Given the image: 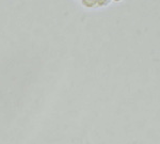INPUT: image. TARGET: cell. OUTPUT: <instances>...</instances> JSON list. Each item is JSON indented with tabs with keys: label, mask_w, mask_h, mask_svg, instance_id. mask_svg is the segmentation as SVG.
<instances>
[{
	"label": "cell",
	"mask_w": 160,
	"mask_h": 144,
	"mask_svg": "<svg viewBox=\"0 0 160 144\" xmlns=\"http://www.w3.org/2000/svg\"><path fill=\"white\" fill-rule=\"evenodd\" d=\"M81 3L83 7H89V9H93V7H97L96 0H81Z\"/></svg>",
	"instance_id": "1"
},
{
	"label": "cell",
	"mask_w": 160,
	"mask_h": 144,
	"mask_svg": "<svg viewBox=\"0 0 160 144\" xmlns=\"http://www.w3.org/2000/svg\"><path fill=\"white\" fill-rule=\"evenodd\" d=\"M97 2V7H107L111 3V0H96Z\"/></svg>",
	"instance_id": "2"
},
{
	"label": "cell",
	"mask_w": 160,
	"mask_h": 144,
	"mask_svg": "<svg viewBox=\"0 0 160 144\" xmlns=\"http://www.w3.org/2000/svg\"><path fill=\"white\" fill-rule=\"evenodd\" d=\"M111 1H114V2H121V1H123V0H111Z\"/></svg>",
	"instance_id": "3"
}]
</instances>
